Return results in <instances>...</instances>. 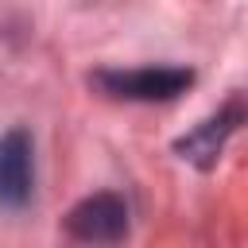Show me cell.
Segmentation results:
<instances>
[{
  "label": "cell",
  "instance_id": "obj_4",
  "mask_svg": "<svg viewBox=\"0 0 248 248\" xmlns=\"http://www.w3.org/2000/svg\"><path fill=\"white\" fill-rule=\"evenodd\" d=\"M236 124H240V101H232L229 108H221L217 116H209L205 124H198L190 136H182V140L174 143V151H178L182 159H190V163H198V167L209 170V167L217 163L225 140L236 132Z\"/></svg>",
  "mask_w": 248,
  "mask_h": 248
},
{
  "label": "cell",
  "instance_id": "obj_1",
  "mask_svg": "<svg viewBox=\"0 0 248 248\" xmlns=\"http://www.w3.org/2000/svg\"><path fill=\"white\" fill-rule=\"evenodd\" d=\"M194 81L186 66H140V70H97L93 85L120 101H174Z\"/></svg>",
  "mask_w": 248,
  "mask_h": 248
},
{
  "label": "cell",
  "instance_id": "obj_2",
  "mask_svg": "<svg viewBox=\"0 0 248 248\" xmlns=\"http://www.w3.org/2000/svg\"><path fill=\"white\" fill-rule=\"evenodd\" d=\"M66 232L85 244H116L128 232V205L116 194H93L78 202L66 217Z\"/></svg>",
  "mask_w": 248,
  "mask_h": 248
},
{
  "label": "cell",
  "instance_id": "obj_3",
  "mask_svg": "<svg viewBox=\"0 0 248 248\" xmlns=\"http://www.w3.org/2000/svg\"><path fill=\"white\" fill-rule=\"evenodd\" d=\"M35 186V163H31V136L23 128H12L0 136V205L19 209L27 205Z\"/></svg>",
  "mask_w": 248,
  "mask_h": 248
}]
</instances>
